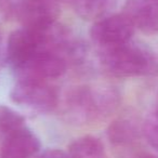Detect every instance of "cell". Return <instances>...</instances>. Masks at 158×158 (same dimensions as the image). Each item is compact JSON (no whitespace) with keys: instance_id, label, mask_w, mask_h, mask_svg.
<instances>
[{"instance_id":"1","label":"cell","mask_w":158,"mask_h":158,"mask_svg":"<svg viewBox=\"0 0 158 158\" xmlns=\"http://www.w3.org/2000/svg\"><path fill=\"white\" fill-rule=\"evenodd\" d=\"M121 95L115 87H78L68 94L65 115L75 123L99 121L107 118L118 108Z\"/></svg>"},{"instance_id":"2","label":"cell","mask_w":158,"mask_h":158,"mask_svg":"<svg viewBox=\"0 0 158 158\" xmlns=\"http://www.w3.org/2000/svg\"><path fill=\"white\" fill-rule=\"evenodd\" d=\"M101 62L106 72L119 78L146 77L158 74V57L146 44L129 40L102 48Z\"/></svg>"},{"instance_id":"3","label":"cell","mask_w":158,"mask_h":158,"mask_svg":"<svg viewBox=\"0 0 158 158\" xmlns=\"http://www.w3.org/2000/svg\"><path fill=\"white\" fill-rule=\"evenodd\" d=\"M10 99L20 106L39 113H50L59 104V93L47 81L18 79L10 92Z\"/></svg>"},{"instance_id":"4","label":"cell","mask_w":158,"mask_h":158,"mask_svg":"<svg viewBox=\"0 0 158 158\" xmlns=\"http://www.w3.org/2000/svg\"><path fill=\"white\" fill-rule=\"evenodd\" d=\"M44 49H47V31L22 27L10 34L6 47V61L15 72Z\"/></svg>"},{"instance_id":"5","label":"cell","mask_w":158,"mask_h":158,"mask_svg":"<svg viewBox=\"0 0 158 158\" xmlns=\"http://www.w3.org/2000/svg\"><path fill=\"white\" fill-rule=\"evenodd\" d=\"M60 0H22L16 16L23 27L46 31L55 24L60 13Z\"/></svg>"},{"instance_id":"6","label":"cell","mask_w":158,"mask_h":158,"mask_svg":"<svg viewBox=\"0 0 158 158\" xmlns=\"http://www.w3.org/2000/svg\"><path fill=\"white\" fill-rule=\"evenodd\" d=\"M134 29L131 21L123 13L114 14L98 20L91 27L90 36L101 48H107L131 40Z\"/></svg>"},{"instance_id":"7","label":"cell","mask_w":158,"mask_h":158,"mask_svg":"<svg viewBox=\"0 0 158 158\" xmlns=\"http://www.w3.org/2000/svg\"><path fill=\"white\" fill-rule=\"evenodd\" d=\"M67 62L60 54L48 49L40 51L26 64L15 70L18 79L47 81L65 74Z\"/></svg>"},{"instance_id":"8","label":"cell","mask_w":158,"mask_h":158,"mask_svg":"<svg viewBox=\"0 0 158 158\" xmlns=\"http://www.w3.org/2000/svg\"><path fill=\"white\" fill-rule=\"evenodd\" d=\"M41 143L31 129H16L3 138L0 155L1 158H31L40 151Z\"/></svg>"},{"instance_id":"9","label":"cell","mask_w":158,"mask_h":158,"mask_svg":"<svg viewBox=\"0 0 158 158\" xmlns=\"http://www.w3.org/2000/svg\"><path fill=\"white\" fill-rule=\"evenodd\" d=\"M123 13L142 33H158V0H127Z\"/></svg>"},{"instance_id":"10","label":"cell","mask_w":158,"mask_h":158,"mask_svg":"<svg viewBox=\"0 0 158 158\" xmlns=\"http://www.w3.org/2000/svg\"><path fill=\"white\" fill-rule=\"evenodd\" d=\"M141 129L138 123L131 118H120L107 128L108 140L115 145H128L138 140Z\"/></svg>"},{"instance_id":"11","label":"cell","mask_w":158,"mask_h":158,"mask_svg":"<svg viewBox=\"0 0 158 158\" xmlns=\"http://www.w3.org/2000/svg\"><path fill=\"white\" fill-rule=\"evenodd\" d=\"M68 155L70 158H108L103 143L93 135H84L73 141Z\"/></svg>"},{"instance_id":"12","label":"cell","mask_w":158,"mask_h":158,"mask_svg":"<svg viewBox=\"0 0 158 158\" xmlns=\"http://www.w3.org/2000/svg\"><path fill=\"white\" fill-rule=\"evenodd\" d=\"M70 3L82 20L93 21L101 18L108 6V0H70Z\"/></svg>"},{"instance_id":"13","label":"cell","mask_w":158,"mask_h":158,"mask_svg":"<svg viewBox=\"0 0 158 158\" xmlns=\"http://www.w3.org/2000/svg\"><path fill=\"white\" fill-rule=\"evenodd\" d=\"M25 126V119L22 115L12 108L0 105V136L8 135L12 131Z\"/></svg>"},{"instance_id":"14","label":"cell","mask_w":158,"mask_h":158,"mask_svg":"<svg viewBox=\"0 0 158 158\" xmlns=\"http://www.w3.org/2000/svg\"><path fill=\"white\" fill-rule=\"evenodd\" d=\"M143 134L148 144L158 151V107L145 119L143 125Z\"/></svg>"},{"instance_id":"15","label":"cell","mask_w":158,"mask_h":158,"mask_svg":"<svg viewBox=\"0 0 158 158\" xmlns=\"http://www.w3.org/2000/svg\"><path fill=\"white\" fill-rule=\"evenodd\" d=\"M37 158H70L66 152L59 148H49L44 151Z\"/></svg>"},{"instance_id":"16","label":"cell","mask_w":158,"mask_h":158,"mask_svg":"<svg viewBox=\"0 0 158 158\" xmlns=\"http://www.w3.org/2000/svg\"><path fill=\"white\" fill-rule=\"evenodd\" d=\"M3 60H6V53H3L2 38H1V36H0V66H1V63L3 62Z\"/></svg>"}]
</instances>
